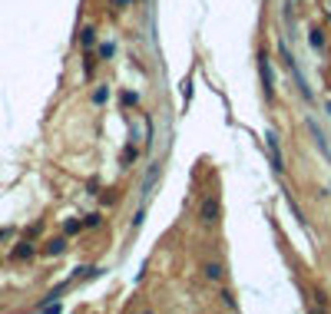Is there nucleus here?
I'll use <instances>...</instances> for the list:
<instances>
[{"label":"nucleus","instance_id":"obj_1","mask_svg":"<svg viewBox=\"0 0 331 314\" xmlns=\"http://www.w3.org/2000/svg\"><path fill=\"white\" fill-rule=\"evenodd\" d=\"M199 215H202L205 225L219 222V198H205V202H202V212H199Z\"/></svg>","mask_w":331,"mask_h":314},{"label":"nucleus","instance_id":"obj_2","mask_svg":"<svg viewBox=\"0 0 331 314\" xmlns=\"http://www.w3.org/2000/svg\"><path fill=\"white\" fill-rule=\"evenodd\" d=\"M265 142H268V152H272V165H275V172H282L285 162H282V152H278V136H275V133H268Z\"/></svg>","mask_w":331,"mask_h":314},{"label":"nucleus","instance_id":"obj_3","mask_svg":"<svg viewBox=\"0 0 331 314\" xmlns=\"http://www.w3.org/2000/svg\"><path fill=\"white\" fill-rule=\"evenodd\" d=\"M259 70H262V86H265V96H272V83H275V79H272V70H268V56L265 53L259 56Z\"/></svg>","mask_w":331,"mask_h":314},{"label":"nucleus","instance_id":"obj_4","mask_svg":"<svg viewBox=\"0 0 331 314\" xmlns=\"http://www.w3.org/2000/svg\"><path fill=\"white\" fill-rule=\"evenodd\" d=\"M63 248H66V242H63V238H53V242H50L43 251H47V255H63Z\"/></svg>","mask_w":331,"mask_h":314},{"label":"nucleus","instance_id":"obj_5","mask_svg":"<svg viewBox=\"0 0 331 314\" xmlns=\"http://www.w3.org/2000/svg\"><path fill=\"white\" fill-rule=\"evenodd\" d=\"M222 275H225V271H222V265H205V278H212V281H219Z\"/></svg>","mask_w":331,"mask_h":314},{"label":"nucleus","instance_id":"obj_6","mask_svg":"<svg viewBox=\"0 0 331 314\" xmlns=\"http://www.w3.org/2000/svg\"><path fill=\"white\" fill-rule=\"evenodd\" d=\"M30 255H33V248H30V245H27V242H24V245H20V248L14 251V258H30Z\"/></svg>","mask_w":331,"mask_h":314},{"label":"nucleus","instance_id":"obj_7","mask_svg":"<svg viewBox=\"0 0 331 314\" xmlns=\"http://www.w3.org/2000/svg\"><path fill=\"white\" fill-rule=\"evenodd\" d=\"M79 40H83V47H93V43H96V33L93 30H83V37H79Z\"/></svg>","mask_w":331,"mask_h":314},{"label":"nucleus","instance_id":"obj_8","mask_svg":"<svg viewBox=\"0 0 331 314\" xmlns=\"http://www.w3.org/2000/svg\"><path fill=\"white\" fill-rule=\"evenodd\" d=\"M113 50H116L113 43H103V47H100V56H106V60H110V56H113Z\"/></svg>","mask_w":331,"mask_h":314},{"label":"nucleus","instance_id":"obj_9","mask_svg":"<svg viewBox=\"0 0 331 314\" xmlns=\"http://www.w3.org/2000/svg\"><path fill=\"white\" fill-rule=\"evenodd\" d=\"M311 47L321 50V33H318V30H311Z\"/></svg>","mask_w":331,"mask_h":314},{"label":"nucleus","instance_id":"obj_10","mask_svg":"<svg viewBox=\"0 0 331 314\" xmlns=\"http://www.w3.org/2000/svg\"><path fill=\"white\" fill-rule=\"evenodd\" d=\"M116 4H126V0H116Z\"/></svg>","mask_w":331,"mask_h":314}]
</instances>
